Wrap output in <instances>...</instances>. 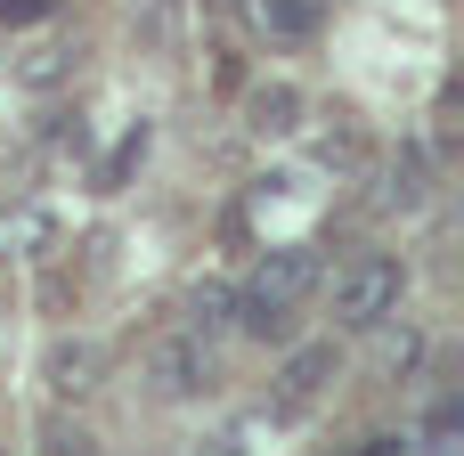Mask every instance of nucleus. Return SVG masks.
<instances>
[{
    "instance_id": "obj_2",
    "label": "nucleus",
    "mask_w": 464,
    "mask_h": 456,
    "mask_svg": "<svg viewBox=\"0 0 464 456\" xmlns=\"http://www.w3.org/2000/svg\"><path fill=\"white\" fill-rule=\"evenodd\" d=\"M318 294H326V318H334L343 335H375V326L400 318L408 261H400V253H351L334 277H318Z\"/></svg>"
},
{
    "instance_id": "obj_4",
    "label": "nucleus",
    "mask_w": 464,
    "mask_h": 456,
    "mask_svg": "<svg viewBox=\"0 0 464 456\" xmlns=\"http://www.w3.org/2000/svg\"><path fill=\"white\" fill-rule=\"evenodd\" d=\"M245 8V33L261 49H310L334 16V0H237Z\"/></svg>"
},
{
    "instance_id": "obj_9",
    "label": "nucleus",
    "mask_w": 464,
    "mask_h": 456,
    "mask_svg": "<svg viewBox=\"0 0 464 456\" xmlns=\"http://www.w3.org/2000/svg\"><path fill=\"white\" fill-rule=\"evenodd\" d=\"M41 456H98V441H90V424L49 416V424H41Z\"/></svg>"
},
{
    "instance_id": "obj_7",
    "label": "nucleus",
    "mask_w": 464,
    "mask_h": 456,
    "mask_svg": "<svg viewBox=\"0 0 464 456\" xmlns=\"http://www.w3.org/2000/svg\"><path fill=\"white\" fill-rule=\"evenodd\" d=\"M245 114H253V131H294V122H302V98H294L285 82H269V90H253Z\"/></svg>"
},
{
    "instance_id": "obj_5",
    "label": "nucleus",
    "mask_w": 464,
    "mask_h": 456,
    "mask_svg": "<svg viewBox=\"0 0 464 456\" xmlns=\"http://www.w3.org/2000/svg\"><path fill=\"white\" fill-rule=\"evenodd\" d=\"M334 375H343V351H334V343H294V351H285V367H277V416L318 408Z\"/></svg>"
},
{
    "instance_id": "obj_1",
    "label": "nucleus",
    "mask_w": 464,
    "mask_h": 456,
    "mask_svg": "<svg viewBox=\"0 0 464 456\" xmlns=\"http://www.w3.org/2000/svg\"><path fill=\"white\" fill-rule=\"evenodd\" d=\"M318 277H326V269H318L310 245H269V253L245 269V286H228V326L253 335V343H285L294 318L310 310Z\"/></svg>"
},
{
    "instance_id": "obj_3",
    "label": "nucleus",
    "mask_w": 464,
    "mask_h": 456,
    "mask_svg": "<svg viewBox=\"0 0 464 456\" xmlns=\"http://www.w3.org/2000/svg\"><path fill=\"white\" fill-rule=\"evenodd\" d=\"M212 375H220V359H212V343L196 335V326H171L155 351H147V392L155 400H196V392H212Z\"/></svg>"
},
{
    "instance_id": "obj_11",
    "label": "nucleus",
    "mask_w": 464,
    "mask_h": 456,
    "mask_svg": "<svg viewBox=\"0 0 464 456\" xmlns=\"http://www.w3.org/2000/svg\"><path fill=\"white\" fill-rule=\"evenodd\" d=\"M0 456H8V449H0Z\"/></svg>"
},
{
    "instance_id": "obj_10",
    "label": "nucleus",
    "mask_w": 464,
    "mask_h": 456,
    "mask_svg": "<svg viewBox=\"0 0 464 456\" xmlns=\"http://www.w3.org/2000/svg\"><path fill=\"white\" fill-rule=\"evenodd\" d=\"M57 8H65V0H0V24H8V33H16V24H49Z\"/></svg>"
},
{
    "instance_id": "obj_6",
    "label": "nucleus",
    "mask_w": 464,
    "mask_h": 456,
    "mask_svg": "<svg viewBox=\"0 0 464 456\" xmlns=\"http://www.w3.org/2000/svg\"><path fill=\"white\" fill-rule=\"evenodd\" d=\"M98 375H106V351H98L90 335H57V343H49V392H57V400H90Z\"/></svg>"
},
{
    "instance_id": "obj_8",
    "label": "nucleus",
    "mask_w": 464,
    "mask_h": 456,
    "mask_svg": "<svg viewBox=\"0 0 464 456\" xmlns=\"http://www.w3.org/2000/svg\"><path fill=\"white\" fill-rule=\"evenodd\" d=\"M188 326H196L204 343H212V335H228V286H220V277H204V286L188 294Z\"/></svg>"
}]
</instances>
